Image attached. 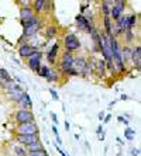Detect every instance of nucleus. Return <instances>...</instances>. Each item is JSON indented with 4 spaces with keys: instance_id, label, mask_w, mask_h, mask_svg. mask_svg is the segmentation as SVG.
<instances>
[{
    "instance_id": "a211bd4d",
    "label": "nucleus",
    "mask_w": 141,
    "mask_h": 156,
    "mask_svg": "<svg viewBox=\"0 0 141 156\" xmlns=\"http://www.w3.org/2000/svg\"><path fill=\"white\" fill-rule=\"evenodd\" d=\"M44 3H45V0H34V6L31 7H33L35 16H40L41 13H44Z\"/></svg>"
},
{
    "instance_id": "c756f323",
    "label": "nucleus",
    "mask_w": 141,
    "mask_h": 156,
    "mask_svg": "<svg viewBox=\"0 0 141 156\" xmlns=\"http://www.w3.org/2000/svg\"><path fill=\"white\" fill-rule=\"evenodd\" d=\"M13 152L16 153V156H27L28 155V152L25 151V148L21 145H16L14 148H13Z\"/></svg>"
},
{
    "instance_id": "7ed1b4c3",
    "label": "nucleus",
    "mask_w": 141,
    "mask_h": 156,
    "mask_svg": "<svg viewBox=\"0 0 141 156\" xmlns=\"http://www.w3.org/2000/svg\"><path fill=\"white\" fill-rule=\"evenodd\" d=\"M14 121L17 125H21V124H28V122H34L35 121V117L31 110H24V108H18L14 114Z\"/></svg>"
},
{
    "instance_id": "bb28decb",
    "label": "nucleus",
    "mask_w": 141,
    "mask_h": 156,
    "mask_svg": "<svg viewBox=\"0 0 141 156\" xmlns=\"http://www.w3.org/2000/svg\"><path fill=\"white\" fill-rule=\"evenodd\" d=\"M40 21H41L40 16H35V14H34L31 18H28V20H25V21H21V26H23V28H25V27L33 26V24H37V23H40Z\"/></svg>"
},
{
    "instance_id": "09e8293b",
    "label": "nucleus",
    "mask_w": 141,
    "mask_h": 156,
    "mask_svg": "<svg viewBox=\"0 0 141 156\" xmlns=\"http://www.w3.org/2000/svg\"><path fill=\"white\" fill-rule=\"evenodd\" d=\"M52 132H54V134H58V128H57V125L52 127Z\"/></svg>"
},
{
    "instance_id": "f03ea898",
    "label": "nucleus",
    "mask_w": 141,
    "mask_h": 156,
    "mask_svg": "<svg viewBox=\"0 0 141 156\" xmlns=\"http://www.w3.org/2000/svg\"><path fill=\"white\" fill-rule=\"evenodd\" d=\"M62 45H64V48H65L66 52H75L78 51V49H80V47H82V44H80L79 38L75 35V34L69 33L66 34L65 37H64V41H62Z\"/></svg>"
},
{
    "instance_id": "3c124183",
    "label": "nucleus",
    "mask_w": 141,
    "mask_h": 156,
    "mask_svg": "<svg viewBox=\"0 0 141 156\" xmlns=\"http://www.w3.org/2000/svg\"><path fill=\"white\" fill-rule=\"evenodd\" d=\"M3 82H4V80L2 79V76H0V90H2V86H3Z\"/></svg>"
},
{
    "instance_id": "4468645a",
    "label": "nucleus",
    "mask_w": 141,
    "mask_h": 156,
    "mask_svg": "<svg viewBox=\"0 0 141 156\" xmlns=\"http://www.w3.org/2000/svg\"><path fill=\"white\" fill-rule=\"evenodd\" d=\"M106 72H107V70H106V61L105 59H99V61H96L93 75H98L99 77H105Z\"/></svg>"
},
{
    "instance_id": "0eeeda50",
    "label": "nucleus",
    "mask_w": 141,
    "mask_h": 156,
    "mask_svg": "<svg viewBox=\"0 0 141 156\" xmlns=\"http://www.w3.org/2000/svg\"><path fill=\"white\" fill-rule=\"evenodd\" d=\"M35 45H30V44H21L20 48H18V55H20V58L21 59H28L34 52H37Z\"/></svg>"
},
{
    "instance_id": "37998d69",
    "label": "nucleus",
    "mask_w": 141,
    "mask_h": 156,
    "mask_svg": "<svg viewBox=\"0 0 141 156\" xmlns=\"http://www.w3.org/2000/svg\"><path fill=\"white\" fill-rule=\"evenodd\" d=\"M54 135H55L57 142H58V145H62V139H61V136H59V132H58V134H54Z\"/></svg>"
},
{
    "instance_id": "4be33fe9",
    "label": "nucleus",
    "mask_w": 141,
    "mask_h": 156,
    "mask_svg": "<svg viewBox=\"0 0 141 156\" xmlns=\"http://www.w3.org/2000/svg\"><path fill=\"white\" fill-rule=\"evenodd\" d=\"M45 80L50 82V83H57V82H59V72H57V69H52V68H51L48 76L45 77Z\"/></svg>"
},
{
    "instance_id": "6ab92c4d",
    "label": "nucleus",
    "mask_w": 141,
    "mask_h": 156,
    "mask_svg": "<svg viewBox=\"0 0 141 156\" xmlns=\"http://www.w3.org/2000/svg\"><path fill=\"white\" fill-rule=\"evenodd\" d=\"M25 151L27 152H35V151H40V149H44V145L43 142H41V139H38V141L33 142V144H30V145L24 146Z\"/></svg>"
},
{
    "instance_id": "a19ab883",
    "label": "nucleus",
    "mask_w": 141,
    "mask_h": 156,
    "mask_svg": "<svg viewBox=\"0 0 141 156\" xmlns=\"http://www.w3.org/2000/svg\"><path fill=\"white\" fill-rule=\"evenodd\" d=\"M110 120H112V115H110V114H106V115H105V118H103V122H105V124H107Z\"/></svg>"
},
{
    "instance_id": "cd10ccee",
    "label": "nucleus",
    "mask_w": 141,
    "mask_h": 156,
    "mask_svg": "<svg viewBox=\"0 0 141 156\" xmlns=\"http://www.w3.org/2000/svg\"><path fill=\"white\" fill-rule=\"evenodd\" d=\"M119 28H121L123 31H127V16H121L119 20H116V24Z\"/></svg>"
},
{
    "instance_id": "9d476101",
    "label": "nucleus",
    "mask_w": 141,
    "mask_h": 156,
    "mask_svg": "<svg viewBox=\"0 0 141 156\" xmlns=\"http://www.w3.org/2000/svg\"><path fill=\"white\" fill-rule=\"evenodd\" d=\"M41 27H43V21L37 23V24H33V26H28L25 27V28H23V38L24 40H27V38H31V37L37 35V34L40 33Z\"/></svg>"
},
{
    "instance_id": "1a4fd4ad",
    "label": "nucleus",
    "mask_w": 141,
    "mask_h": 156,
    "mask_svg": "<svg viewBox=\"0 0 141 156\" xmlns=\"http://www.w3.org/2000/svg\"><path fill=\"white\" fill-rule=\"evenodd\" d=\"M16 104L18 105V108H24V110H33V101H31V97L27 91H23L20 98L17 100Z\"/></svg>"
},
{
    "instance_id": "a878e982",
    "label": "nucleus",
    "mask_w": 141,
    "mask_h": 156,
    "mask_svg": "<svg viewBox=\"0 0 141 156\" xmlns=\"http://www.w3.org/2000/svg\"><path fill=\"white\" fill-rule=\"evenodd\" d=\"M14 79L13 80H9V82H3V86H2V90L6 93V94H9V93H11V91L14 90Z\"/></svg>"
},
{
    "instance_id": "39448f33",
    "label": "nucleus",
    "mask_w": 141,
    "mask_h": 156,
    "mask_svg": "<svg viewBox=\"0 0 141 156\" xmlns=\"http://www.w3.org/2000/svg\"><path fill=\"white\" fill-rule=\"evenodd\" d=\"M75 24L78 26V28H79V30H82V31H87L89 34H91L92 31L95 30L93 23L89 21V20H86L83 14H78V16H76V17H75Z\"/></svg>"
},
{
    "instance_id": "c85d7f7f",
    "label": "nucleus",
    "mask_w": 141,
    "mask_h": 156,
    "mask_svg": "<svg viewBox=\"0 0 141 156\" xmlns=\"http://www.w3.org/2000/svg\"><path fill=\"white\" fill-rule=\"evenodd\" d=\"M50 69H51V66H48V65H41L40 66V69L37 70V73L40 75V77H45L48 76V73H50Z\"/></svg>"
},
{
    "instance_id": "79ce46f5",
    "label": "nucleus",
    "mask_w": 141,
    "mask_h": 156,
    "mask_svg": "<svg viewBox=\"0 0 141 156\" xmlns=\"http://www.w3.org/2000/svg\"><path fill=\"white\" fill-rule=\"evenodd\" d=\"M131 155H133V156H138V155H140V149H138V148H134L133 151H131Z\"/></svg>"
},
{
    "instance_id": "f8f14e48",
    "label": "nucleus",
    "mask_w": 141,
    "mask_h": 156,
    "mask_svg": "<svg viewBox=\"0 0 141 156\" xmlns=\"http://www.w3.org/2000/svg\"><path fill=\"white\" fill-rule=\"evenodd\" d=\"M131 61L134 63V69L140 70L141 69V45L137 44L133 47V56H131Z\"/></svg>"
},
{
    "instance_id": "f257e3e1",
    "label": "nucleus",
    "mask_w": 141,
    "mask_h": 156,
    "mask_svg": "<svg viewBox=\"0 0 141 156\" xmlns=\"http://www.w3.org/2000/svg\"><path fill=\"white\" fill-rule=\"evenodd\" d=\"M59 72L65 76H79L76 70L73 69V54L71 52H64L62 54L61 62H59Z\"/></svg>"
},
{
    "instance_id": "4c0bfd02",
    "label": "nucleus",
    "mask_w": 141,
    "mask_h": 156,
    "mask_svg": "<svg viewBox=\"0 0 141 156\" xmlns=\"http://www.w3.org/2000/svg\"><path fill=\"white\" fill-rule=\"evenodd\" d=\"M55 148H57V151H58V152H59V155H61V156H69L68 153H65V152H64V151H62V149H61V146H59V145H55Z\"/></svg>"
},
{
    "instance_id": "393cba45",
    "label": "nucleus",
    "mask_w": 141,
    "mask_h": 156,
    "mask_svg": "<svg viewBox=\"0 0 141 156\" xmlns=\"http://www.w3.org/2000/svg\"><path fill=\"white\" fill-rule=\"evenodd\" d=\"M123 38H124V42L128 45V44L134 42V40H135V34L133 33V30H127V31H124Z\"/></svg>"
},
{
    "instance_id": "e433bc0d",
    "label": "nucleus",
    "mask_w": 141,
    "mask_h": 156,
    "mask_svg": "<svg viewBox=\"0 0 141 156\" xmlns=\"http://www.w3.org/2000/svg\"><path fill=\"white\" fill-rule=\"evenodd\" d=\"M117 121H119V122H121V124H124V125H128V120H127V118H124L123 115H119L117 117Z\"/></svg>"
},
{
    "instance_id": "de8ad7c7",
    "label": "nucleus",
    "mask_w": 141,
    "mask_h": 156,
    "mask_svg": "<svg viewBox=\"0 0 141 156\" xmlns=\"http://www.w3.org/2000/svg\"><path fill=\"white\" fill-rule=\"evenodd\" d=\"M65 129H66V131H69V129H71V124L68 122V120L65 121Z\"/></svg>"
},
{
    "instance_id": "f704fd0d",
    "label": "nucleus",
    "mask_w": 141,
    "mask_h": 156,
    "mask_svg": "<svg viewBox=\"0 0 141 156\" xmlns=\"http://www.w3.org/2000/svg\"><path fill=\"white\" fill-rule=\"evenodd\" d=\"M27 156H50V153L45 149H40V151H35V152H28Z\"/></svg>"
},
{
    "instance_id": "7c9ffc66",
    "label": "nucleus",
    "mask_w": 141,
    "mask_h": 156,
    "mask_svg": "<svg viewBox=\"0 0 141 156\" xmlns=\"http://www.w3.org/2000/svg\"><path fill=\"white\" fill-rule=\"evenodd\" d=\"M21 93L23 91H20V90H13L11 91V93H9L7 94V98L9 100H10V101H14V103H17V100L18 98H20V96H21Z\"/></svg>"
},
{
    "instance_id": "f3484780",
    "label": "nucleus",
    "mask_w": 141,
    "mask_h": 156,
    "mask_svg": "<svg viewBox=\"0 0 141 156\" xmlns=\"http://www.w3.org/2000/svg\"><path fill=\"white\" fill-rule=\"evenodd\" d=\"M120 52H121V59H123V62L126 63V62L131 61V56H133V48L130 47V45H124V47L120 48Z\"/></svg>"
},
{
    "instance_id": "aec40b11",
    "label": "nucleus",
    "mask_w": 141,
    "mask_h": 156,
    "mask_svg": "<svg viewBox=\"0 0 141 156\" xmlns=\"http://www.w3.org/2000/svg\"><path fill=\"white\" fill-rule=\"evenodd\" d=\"M103 24H105V34H106V35H113V34H112L113 21H112V18H110V16L103 17Z\"/></svg>"
},
{
    "instance_id": "2f4dec72",
    "label": "nucleus",
    "mask_w": 141,
    "mask_h": 156,
    "mask_svg": "<svg viewBox=\"0 0 141 156\" xmlns=\"http://www.w3.org/2000/svg\"><path fill=\"white\" fill-rule=\"evenodd\" d=\"M124 138H126L127 141H133V139L135 138V131L131 129L130 127H127L126 129H124Z\"/></svg>"
},
{
    "instance_id": "b1692460",
    "label": "nucleus",
    "mask_w": 141,
    "mask_h": 156,
    "mask_svg": "<svg viewBox=\"0 0 141 156\" xmlns=\"http://www.w3.org/2000/svg\"><path fill=\"white\" fill-rule=\"evenodd\" d=\"M57 34H58V28H57V26H50V27L45 28V38H47V40H52V38H55Z\"/></svg>"
},
{
    "instance_id": "c03bdc74",
    "label": "nucleus",
    "mask_w": 141,
    "mask_h": 156,
    "mask_svg": "<svg viewBox=\"0 0 141 156\" xmlns=\"http://www.w3.org/2000/svg\"><path fill=\"white\" fill-rule=\"evenodd\" d=\"M105 115H106V113H105V111H100V113H99V120H100L102 121V122H103V118H105Z\"/></svg>"
},
{
    "instance_id": "6e6552de",
    "label": "nucleus",
    "mask_w": 141,
    "mask_h": 156,
    "mask_svg": "<svg viewBox=\"0 0 141 156\" xmlns=\"http://www.w3.org/2000/svg\"><path fill=\"white\" fill-rule=\"evenodd\" d=\"M40 139V134H34V135H20V134H16V141L18 142V145L21 146H27L33 142L38 141Z\"/></svg>"
},
{
    "instance_id": "dca6fc26",
    "label": "nucleus",
    "mask_w": 141,
    "mask_h": 156,
    "mask_svg": "<svg viewBox=\"0 0 141 156\" xmlns=\"http://www.w3.org/2000/svg\"><path fill=\"white\" fill-rule=\"evenodd\" d=\"M34 16V10L31 6H25V7H20V20L25 21Z\"/></svg>"
},
{
    "instance_id": "ddd939ff",
    "label": "nucleus",
    "mask_w": 141,
    "mask_h": 156,
    "mask_svg": "<svg viewBox=\"0 0 141 156\" xmlns=\"http://www.w3.org/2000/svg\"><path fill=\"white\" fill-rule=\"evenodd\" d=\"M85 65H86V58H83V56H73V69L76 70L78 75L83 73Z\"/></svg>"
},
{
    "instance_id": "58836bf2",
    "label": "nucleus",
    "mask_w": 141,
    "mask_h": 156,
    "mask_svg": "<svg viewBox=\"0 0 141 156\" xmlns=\"http://www.w3.org/2000/svg\"><path fill=\"white\" fill-rule=\"evenodd\" d=\"M18 3L21 4V7H25V6H30V2L28 0H17Z\"/></svg>"
},
{
    "instance_id": "2eb2a0df",
    "label": "nucleus",
    "mask_w": 141,
    "mask_h": 156,
    "mask_svg": "<svg viewBox=\"0 0 141 156\" xmlns=\"http://www.w3.org/2000/svg\"><path fill=\"white\" fill-rule=\"evenodd\" d=\"M95 63H96V61H95L93 58H89L86 59V65H85V70H83L82 76L83 77H91V75H93L95 73Z\"/></svg>"
},
{
    "instance_id": "412c9836",
    "label": "nucleus",
    "mask_w": 141,
    "mask_h": 156,
    "mask_svg": "<svg viewBox=\"0 0 141 156\" xmlns=\"http://www.w3.org/2000/svg\"><path fill=\"white\" fill-rule=\"evenodd\" d=\"M113 2L114 0H103L102 2V13H103V16H110V9H112V6H113Z\"/></svg>"
},
{
    "instance_id": "c9c22d12",
    "label": "nucleus",
    "mask_w": 141,
    "mask_h": 156,
    "mask_svg": "<svg viewBox=\"0 0 141 156\" xmlns=\"http://www.w3.org/2000/svg\"><path fill=\"white\" fill-rule=\"evenodd\" d=\"M50 94H51V97L54 98L55 101H58V100H59V94L57 93V90H54V89H50Z\"/></svg>"
},
{
    "instance_id": "423d86ee",
    "label": "nucleus",
    "mask_w": 141,
    "mask_h": 156,
    "mask_svg": "<svg viewBox=\"0 0 141 156\" xmlns=\"http://www.w3.org/2000/svg\"><path fill=\"white\" fill-rule=\"evenodd\" d=\"M41 59H43V52H40V51L34 52V54L27 59V66H28L31 70H35L37 72V70L40 69V66L43 65V63H41Z\"/></svg>"
},
{
    "instance_id": "49530a36",
    "label": "nucleus",
    "mask_w": 141,
    "mask_h": 156,
    "mask_svg": "<svg viewBox=\"0 0 141 156\" xmlns=\"http://www.w3.org/2000/svg\"><path fill=\"white\" fill-rule=\"evenodd\" d=\"M120 100L126 101V100H128V96H127V94H121V96H120Z\"/></svg>"
},
{
    "instance_id": "ea45409f",
    "label": "nucleus",
    "mask_w": 141,
    "mask_h": 156,
    "mask_svg": "<svg viewBox=\"0 0 141 156\" xmlns=\"http://www.w3.org/2000/svg\"><path fill=\"white\" fill-rule=\"evenodd\" d=\"M51 118H52V121H54V124L55 125H58V117H57V114H51Z\"/></svg>"
},
{
    "instance_id": "20e7f679",
    "label": "nucleus",
    "mask_w": 141,
    "mask_h": 156,
    "mask_svg": "<svg viewBox=\"0 0 141 156\" xmlns=\"http://www.w3.org/2000/svg\"><path fill=\"white\" fill-rule=\"evenodd\" d=\"M17 134L20 135H34V134H40L38 125L34 122H28V124H21L17 125Z\"/></svg>"
},
{
    "instance_id": "a18cd8bd",
    "label": "nucleus",
    "mask_w": 141,
    "mask_h": 156,
    "mask_svg": "<svg viewBox=\"0 0 141 156\" xmlns=\"http://www.w3.org/2000/svg\"><path fill=\"white\" fill-rule=\"evenodd\" d=\"M89 7V4H85V6H82V7H80V14H83V13H85V11H86V9Z\"/></svg>"
},
{
    "instance_id": "5701e85b",
    "label": "nucleus",
    "mask_w": 141,
    "mask_h": 156,
    "mask_svg": "<svg viewBox=\"0 0 141 156\" xmlns=\"http://www.w3.org/2000/svg\"><path fill=\"white\" fill-rule=\"evenodd\" d=\"M138 21V14L133 13V14L127 16V30H133Z\"/></svg>"
},
{
    "instance_id": "473e14b6",
    "label": "nucleus",
    "mask_w": 141,
    "mask_h": 156,
    "mask_svg": "<svg viewBox=\"0 0 141 156\" xmlns=\"http://www.w3.org/2000/svg\"><path fill=\"white\" fill-rule=\"evenodd\" d=\"M113 6H116L117 9H120V10L124 13V10H126V7H127V0H114V2H113Z\"/></svg>"
},
{
    "instance_id": "8fccbe9b",
    "label": "nucleus",
    "mask_w": 141,
    "mask_h": 156,
    "mask_svg": "<svg viewBox=\"0 0 141 156\" xmlns=\"http://www.w3.org/2000/svg\"><path fill=\"white\" fill-rule=\"evenodd\" d=\"M114 104H116V100H113V101H110V103H109V105H110V107H113V105H114Z\"/></svg>"
},
{
    "instance_id": "72a5a7b5",
    "label": "nucleus",
    "mask_w": 141,
    "mask_h": 156,
    "mask_svg": "<svg viewBox=\"0 0 141 156\" xmlns=\"http://www.w3.org/2000/svg\"><path fill=\"white\" fill-rule=\"evenodd\" d=\"M0 76H2V79H3L4 82L13 80V77H11V75L9 73V70H7V69H4V68H0Z\"/></svg>"
},
{
    "instance_id": "9b49d317",
    "label": "nucleus",
    "mask_w": 141,
    "mask_h": 156,
    "mask_svg": "<svg viewBox=\"0 0 141 156\" xmlns=\"http://www.w3.org/2000/svg\"><path fill=\"white\" fill-rule=\"evenodd\" d=\"M59 48H61V44H54L52 47H51V49L47 52V61H48V63L50 65H55L57 63V56H58V54H59Z\"/></svg>"
}]
</instances>
